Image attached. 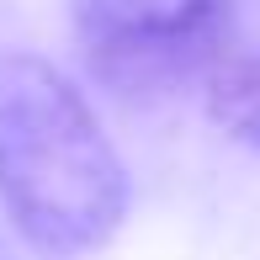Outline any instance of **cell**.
Returning <instances> with one entry per match:
<instances>
[{"label": "cell", "mask_w": 260, "mask_h": 260, "mask_svg": "<svg viewBox=\"0 0 260 260\" xmlns=\"http://www.w3.org/2000/svg\"><path fill=\"white\" fill-rule=\"evenodd\" d=\"M0 202L48 255H80L117 234L127 170L64 69L0 48Z\"/></svg>", "instance_id": "1"}, {"label": "cell", "mask_w": 260, "mask_h": 260, "mask_svg": "<svg viewBox=\"0 0 260 260\" xmlns=\"http://www.w3.org/2000/svg\"><path fill=\"white\" fill-rule=\"evenodd\" d=\"M90 75L117 96L212 80L229 48V0H69Z\"/></svg>", "instance_id": "2"}, {"label": "cell", "mask_w": 260, "mask_h": 260, "mask_svg": "<svg viewBox=\"0 0 260 260\" xmlns=\"http://www.w3.org/2000/svg\"><path fill=\"white\" fill-rule=\"evenodd\" d=\"M207 117L229 138L260 149V53L218 64V75L207 80Z\"/></svg>", "instance_id": "3"}]
</instances>
